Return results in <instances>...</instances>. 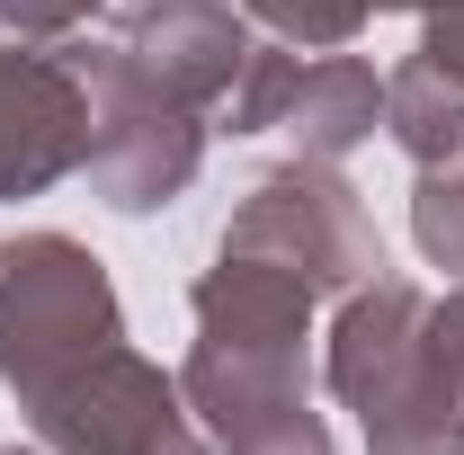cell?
<instances>
[{
  "mask_svg": "<svg viewBox=\"0 0 464 455\" xmlns=\"http://www.w3.org/2000/svg\"><path fill=\"white\" fill-rule=\"evenodd\" d=\"M197 348L179 366V393L215 455H340L322 411L304 402V348H313V286L277 259L215 250V268L188 286Z\"/></svg>",
  "mask_w": 464,
  "mask_h": 455,
  "instance_id": "1",
  "label": "cell"
},
{
  "mask_svg": "<svg viewBox=\"0 0 464 455\" xmlns=\"http://www.w3.org/2000/svg\"><path fill=\"white\" fill-rule=\"evenodd\" d=\"M322 375L357 411L366 455H464V393L447 375V357H438L429 295L411 277L348 286Z\"/></svg>",
  "mask_w": 464,
  "mask_h": 455,
  "instance_id": "2",
  "label": "cell"
},
{
  "mask_svg": "<svg viewBox=\"0 0 464 455\" xmlns=\"http://www.w3.org/2000/svg\"><path fill=\"white\" fill-rule=\"evenodd\" d=\"M116 340H125V304L90 241H72V232L0 241V384L18 393V411H36Z\"/></svg>",
  "mask_w": 464,
  "mask_h": 455,
  "instance_id": "3",
  "label": "cell"
},
{
  "mask_svg": "<svg viewBox=\"0 0 464 455\" xmlns=\"http://www.w3.org/2000/svg\"><path fill=\"white\" fill-rule=\"evenodd\" d=\"M63 54L90 90V188L116 215H161L188 197L206 161V108L170 99L116 36H63Z\"/></svg>",
  "mask_w": 464,
  "mask_h": 455,
  "instance_id": "4",
  "label": "cell"
},
{
  "mask_svg": "<svg viewBox=\"0 0 464 455\" xmlns=\"http://www.w3.org/2000/svg\"><path fill=\"white\" fill-rule=\"evenodd\" d=\"M384 125V81L366 54H295L277 36H259L241 81L224 90L215 108V134H277L295 161H348L357 143H375Z\"/></svg>",
  "mask_w": 464,
  "mask_h": 455,
  "instance_id": "5",
  "label": "cell"
},
{
  "mask_svg": "<svg viewBox=\"0 0 464 455\" xmlns=\"http://www.w3.org/2000/svg\"><path fill=\"white\" fill-rule=\"evenodd\" d=\"M215 250L277 259V268H295L313 295H348V286L384 277V241H375L357 188H348L331 161H286V170H268L241 197V215L224 224Z\"/></svg>",
  "mask_w": 464,
  "mask_h": 455,
  "instance_id": "6",
  "label": "cell"
},
{
  "mask_svg": "<svg viewBox=\"0 0 464 455\" xmlns=\"http://www.w3.org/2000/svg\"><path fill=\"white\" fill-rule=\"evenodd\" d=\"M27 420H36L45 455H215V438L197 429V411L179 393V375H161L125 340L108 357H90L72 384H54Z\"/></svg>",
  "mask_w": 464,
  "mask_h": 455,
  "instance_id": "7",
  "label": "cell"
},
{
  "mask_svg": "<svg viewBox=\"0 0 464 455\" xmlns=\"http://www.w3.org/2000/svg\"><path fill=\"white\" fill-rule=\"evenodd\" d=\"M72 170H90V90L63 36L0 27V206L45 197Z\"/></svg>",
  "mask_w": 464,
  "mask_h": 455,
  "instance_id": "8",
  "label": "cell"
},
{
  "mask_svg": "<svg viewBox=\"0 0 464 455\" xmlns=\"http://www.w3.org/2000/svg\"><path fill=\"white\" fill-rule=\"evenodd\" d=\"M116 45L143 63L170 99L206 108V125H215L224 90L241 81V63L259 45V27H250L232 0H161V9H143V18H116Z\"/></svg>",
  "mask_w": 464,
  "mask_h": 455,
  "instance_id": "9",
  "label": "cell"
},
{
  "mask_svg": "<svg viewBox=\"0 0 464 455\" xmlns=\"http://www.w3.org/2000/svg\"><path fill=\"white\" fill-rule=\"evenodd\" d=\"M384 134L402 143L411 170H438L464 152V81L438 72L429 54H411L402 72H384Z\"/></svg>",
  "mask_w": 464,
  "mask_h": 455,
  "instance_id": "10",
  "label": "cell"
},
{
  "mask_svg": "<svg viewBox=\"0 0 464 455\" xmlns=\"http://www.w3.org/2000/svg\"><path fill=\"white\" fill-rule=\"evenodd\" d=\"M259 36H277L295 54H340L357 45V27L375 18V0H232Z\"/></svg>",
  "mask_w": 464,
  "mask_h": 455,
  "instance_id": "11",
  "label": "cell"
},
{
  "mask_svg": "<svg viewBox=\"0 0 464 455\" xmlns=\"http://www.w3.org/2000/svg\"><path fill=\"white\" fill-rule=\"evenodd\" d=\"M90 9H108V0H0V27H18V36H72Z\"/></svg>",
  "mask_w": 464,
  "mask_h": 455,
  "instance_id": "12",
  "label": "cell"
},
{
  "mask_svg": "<svg viewBox=\"0 0 464 455\" xmlns=\"http://www.w3.org/2000/svg\"><path fill=\"white\" fill-rule=\"evenodd\" d=\"M420 54L438 63V72H456V81H464V0H456V9H438V18H429V36H420Z\"/></svg>",
  "mask_w": 464,
  "mask_h": 455,
  "instance_id": "13",
  "label": "cell"
},
{
  "mask_svg": "<svg viewBox=\"0 0 464 455\" xmlns=\"http://www.w3.org/2000/svg\"><path fill=\"white\" fill-rule=\"evenodd\" d=\"M429 322H438V357H447V375H456V393H464V277L447 304H429Z\"/></svg>",
  "mask_w": 464,
  "mask_h": 455,
  "instance_id": "14",
  "label": "cell"
},
{
  "mask_svg": "<svg viewBox=\"0 0 464 455\" xmlns=\"http://www.w3.org/2000/svg\"><path fill=\"white\" fill-rule=\"evenodd\" d=\"M375 9H420V18H438V9H456V0H375Z\"/></svg>",
  "mask_w": 464,
  "mask_h": 455,
  "instance_id": "15",
  "label": "cell"
},
{
  "mask_svg": "<svg viewBox=\"0 0 464 455\" xmlns=\"http://www.w3.org/2000/svg\"><path fill=\"white\" fill-rule=\"evenodd\" d=\"M143 9H161V0H108V18H143Z\"/></svg>",
  "mask_w": 464,
  "mask_h": 455,
  "instance_id": "16",
  "label": "cell"
},
{
  "mask_svg": "<svg viewBox=\"0 0 464 455\" xmlns=\"http://www.w3.org/2000/svg\"><path fill=\"white\" fill-rule=\"evenodd\" d=\"M0 455H45V447H0Z\"/></svg>",
  "mask_w": 464,
  "mask_h": 455,
  "instance_id": "17",
  "label": "cell"
}]
</instances>
